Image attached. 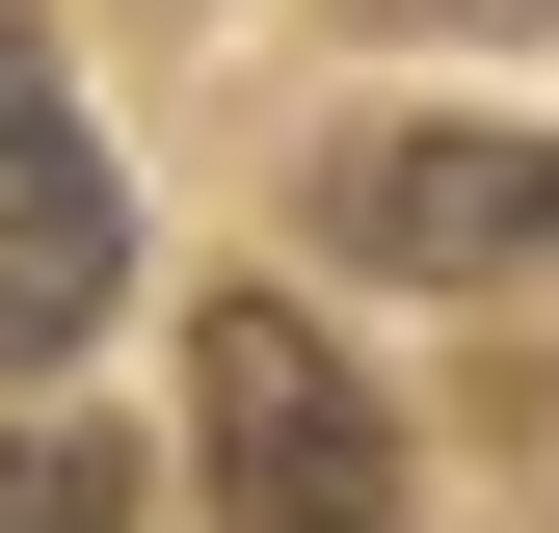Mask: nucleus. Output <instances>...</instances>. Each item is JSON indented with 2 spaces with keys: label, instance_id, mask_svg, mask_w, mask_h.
<instances>
[{
  "label": "nucleus",
  "instance_id": "obj_5",
  "mask_svg": "<svg viewBox=\"0 0 559 533\" xmlns=\"http://www.w3.org/2000/svg\"><path fill=\"white\" fill-rule=\"evenodd\" d=\"M346 27H559V0H346Z\"/></svg>",
  "mask_w": 559,
  "mask_h": 533
},
{
  "label": "nucleus",
  "instance_id": "obj_4",
  "mask_svg": "<svg viewBox=\"0 0 559 533\" xmlns=\"http://www.w3.org/2000/svg\"><path fill=\"white\" fill-rule=\"evenodd\" d=\"M0 533H133V453H81V427H0Z\"/></svg>",
  "mask_w": 559,
  "mask_h": 533
},
{
  "label": "nucleus",
  "instance_id": "obj_2",
  "mask_svg": "<svg viewBox=\"0 0 559 533\" xmlns=\"http://www.w3.org/2000/svg\"><path fill=\"white\" fill-rule=\"evenodd\" d=\"M107 294H133V187H107V133L53 107V54L0 27V374H53Z\"/></svg>",
  "mask_w": 559,
  "mask_h": 533
},
{
  "label": "nucleus",
  "instance_id": "obj_3",
  "mask_svg": "<svg viewBox=\"0 0 559 533\" xmlns=\"http://www.w3.org/2000/svg\"><path fill=\"white\" fill-rule=\"evenodd\" d=\"M346 266L400 294H479V266H559V133H346Z\"/></svg>",
  "mask_w": 559,
  "mask_h": 533
},
{
  "label": "nucleus",
  "instance_id": "obj_1",
  "mask_svg": "<svg viewBox=\"0 0 559 533\" xmlns=\"http://www.w3.org/2000/svg\"><path fill=\"white\" fill-rule=\"evenodd\" d=\"M187 427H214V533H400V427H373V374L294 294L187 320Z\"/></svg>",
  "mask_w": 559,
  "mask_h": 533
}]
</instances>
